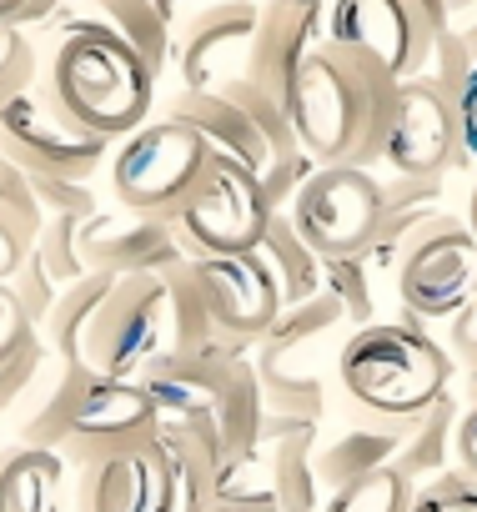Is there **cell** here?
<instances>
[{
    "label": "cell",
    "mask_w": 477,
    "mask_h": 512,
    "mask_svg": "<svg viewBox=\"0 0 477 512\" xmlns=\"http://www.w3.org/2000/svg\"><path fill=\"white\" fill-rule=\"evenodd\" d=\"M252 31H257V6H231L186 26L171 46V61L181 66V91H216L226 81H242Z\"/></svg>",
    "instance_id": "cell-17"
},
{
    "label": "cell",
    "mask_w": 477,
    "mask_h": 512,
    "mask_svg": "<svg viewBox=\"0 0 477 512\" xmlns=\"http://www.w3.org/2000/svg\"><path fill=\"white\" fill-rule=\"evenodd\" d=\"M81 241V267L86 277H131V272H166L181 267V246L171 221L156 216H81L76 226Z\"/></svg>",
    "instance_id": "cell-16"
},
{
    "label": "cell",
    "mask_w": 477,
    "mask_h": 512,
    "mask_svg": "<svg viewBox=\"0 0 477 512\" xmlns=\"http://www.w3.org/2000/svg\"><path fill=\"white\" fill-rule=\"evenodd\" d=\"M36 231H41V216L31 211H16L0 201V287H6L26 262H31V246H36Z\"/></svg>",
    "instance_id": "cell-28"
},
{
    "label": "cell",
    "mask_w": 477,
    "mask_h": 512,
    "mask_svg": "<svg viewBox=\"0 0 477 512\" xmlns=\"http://www.w3.org/2000/svg\"><path fill=\"white\" fill-rule=\"evenodd\" d=\"M407 512H477V477H467L457 467H442L437 477L412 487Z\"/></svg>",
    "instance_id": "cell-27"
},
{
    "label": "cell",
    "mask_w": 477,
    "mask_h": 512,
    "mask_svg": "<svg viewBox=\"0 0 477 512\" xmlns=\"http://www.w3.org/2000/svg\"><path fill=\"white\" fill-rule=\"evenodd\" d=\"M397 297L412 317H457L477 297V236L457 216L422 226L397 256Z\"/></svg>",
    "instance_id": "cell-10"
},
{
    "label": "cell",
    "mask_w": 477,
    "mask_h": 512,
    "mask_svg": "<svg viewBox=\"0 0 477 512\" xmlns=\"http://www.w3.org/2000/svg\"><path fill=\"white\" fill-rule=\"evenodd\" d=\"M257 256L272 267V277H277V287H282V302L287 307H302L307 297H317V272H322V262L297 241V231L272 211V226H267V236H262V246H257Z\"/></svg>",
    "instance_id": "cell-22"
},
{
    "label": "cell",
    "mask_w": 477,
    "mask_h": 512,
    "mask_svg": "<svg viewBox=\"0 0 477 512\" xmlns=\"http://www.w3.org/2000/svg\"><path fill=\"white\" fill-rule=\"evenodd\" d=\"M472 6H477V0H447V16H452V21H457V16H467V11H472Z\"/></svg>",
    "instance_id": "cell-36"
},
{
    "label": "cell",
    "mask_w": 477,
    "mask_h": 512,
    "mask_svg": "<svg viewBox=\"0 0 477 512\" xmlns=\"http://www.w3.org/2000/svg\"><path fill=\"white\" fill-rule=\"evenodd\" d=\"M337 377L357 407L407 422L447 397L452 357L407 322H367L337 347Z\"/></svg>",
    "instance_id": "cell-4"
},
{
    "label": "cell",
    "mask_w": 477,
    "mask_h": 512,
    "mask_svg": "<svg viewBox=\"0 0 477 512\" xmlns=\"http://www.w3.org/2000/svg\"><path fill=\"white\" fill-rule=\"evenodd\" d=\"M287 226L317 262L367 256L382 231V181L362 166H312L292 191Z\"/></svg>",
    "instance_id": "cell-8"
},
{
    "label": "cell",
    "mask_w": 477,
    "mask_h": 512,
    "mask_svg": "<svg viewBox=\"0 0 477 512\" xmlns=\"http://www.w3.org/2000/svg\"><path fill=\"white\" fill-rule=\"evenodd\" d=\"M76 512H181L171 452L151 437L76 467Z\"/></svg>",
    "instance_id": "cell-12"
},
{
    "label": "cell",
    "mask_w": 477,
    "mask_h": 512,
    "mask_svg": "<svg viewBox=\"0 0 477 512\" xmlns=\"http://www.w3.org/2000/svg\"><path fill=\"white\" fill-rule=\"evenodd\" d=\"M0 156L36 181H91L101 156H111V141L76 131L31 86L16 101L0 106Z\"/></svg>",
    "instance_id": "cell-11"
},
{
    "label": "cell",
    "mask_w": 477,
    "mask_h": 512,
    "mask_svg": "<svg viewBox=\"0 0 477 512\" xmlns=\"http://www.w3.org/2000/svg\"><path fill=\"white\" fill-rule=\"evenodd\" d=\"M397 86L402 81H392L377 61L322 41L317 51L302 56L282 96L297 151L317 166L372 171V161L382 156V131H387Z\"/></svg>",
    "instance_id": "cell-2"
},
{
    "label": "cell",
    "mask_w": 477,
    "mask_h": 512,
    "mask_svg": "<svg viewBox=\"0 0 477 512\" xmlns=\"http://www.w3.org/2000/svg\"><path fill=\"white\" fill-rule=\"evenodd\" d=\"M457 116H452V96L432 81V76H412L397 86L387 131H382V156L397 176L407 181H427L442 176L457 156Z\"/></svg>",
    "instance_id": "cell-13"
},
{
    "label": "cell",
    "mask_w": 477,
    "mask_h": 512,
    "mask_svg": "<svg viewBox=\"0 0 477 512\" xmlns=\"http://www.w3.org/2000/svg\"><path fill=\"white\" fill-rule=\"evenodd\" d=\"M91 6H96V21H101L106 31H116V36L151 66V76L166 71V61H171V31L161 26V16H156L151 0H91Z\"/></svg>",
    "instance_id": "cell-21"
},
{
    "label": "cell",
    "mask_w": 477,
    "mask_h": 512,
    "mask_svg": "<svg viewBox=\"0 0 477 512\" xmlns=\"http://www.w3.org/2000/svg\"><path fill=\"white\" fill-rule=\"evenodd\" d=\"M467 231L477 236V186H472V201H467Z\"/></svg>",
    "instance_id": "cell-37"
},
{
    "label": "cell",
    "mask_w": 477,
    "mask_h": 512,
    "mask_svg": "<svg viewBox=\"0 0 477 512\" xmlns=\"http://www.w3.org/2000/svg\"><path fill=\"white\" fill-rule=\"evenodd\" d=\"M211 342L216 337L191 297L186 262H181L166 272L111 277L81 332L76 362L116 382H146L176 362H191Z\"/></svg>",
    "instance_id": "cell-1"
},
{
    "label": "cell",
    "mask_w": 477,
    "mask_h": 512,
    "mask_svg": "<svg viewBox=\"0 0 477 512\" xmlns=\"http://www.w3.org/2000/svg\"><path fill=\"white\" fill-rule=\"evenodd\" d=\"M151 6H156V16H161V26L171 31V46H176V36L186 26H196L216 11H231V6H257V0H151Z\"/></svg>",
    "instance_id": "cell-29"
},
{
    "label": "cell",
    "mask_w": 477,
    "mask_h": 512,
    "mask_svg": "<svg viewBox=\"0 0 477 512\" xmlns=\"http://www.w3.org/2000/svg\"><path fill=\"white\" fill-rule=\"evenodd\" d=\"M327 46L357 51L377 61L392 81H412L432 51L407 0H332L327 6Z\"/></svg>",
    "instance_id": "cell-14"
},
{
    "label": "cell",
    "mask_w": 477,
    "mask_h": 512,
    "mask_svg": "<svg viewBox=\"0 0 477 512\" xmlns=\"http://www.w3.org/2000/svg\"><path fill=\"white\" fill-rule=\"evenodd\" d=\"M66 462L51 447L0 452V512H61Z\"/></svg>",
    "instance_id": "cell-18"
},
{
    "label": "cell",
    "mask_w": 477,
    "mask_h": 512,
    "mask_svg": "<svg viewBox=\"0 0 477 512\" xmlns=\"http://www.w3.org/2000/svg\"><path fill=\"white\" fill-rule=\"evenodd\" d=\"M272 497L277 512H317L327 502V487L317 477V432L307 422H282L272 452Z\"/></svg>",
    "instance_id": "cell-19"
},
{
    "label": "cell",
    "mask_w": 477,
    "mask_h": 512,
    "mask_svg": "<svg viewBox=\"0 0 477 512\" xmlns=\"http://www.w3.org/2000/svg\"><path fill=\"white\" fill-rule=\"evenodd\" d=\"M26 6H31V0H0V26H16Z\"/></svg>",
    "instance_id": "cell-35"
},
{
    "label": "cell",
    "mask_w": 477,
    "mask_h": 512,
    "mask_svg": "<svg viewBox=\"0 0 477 512\" xmlns=\"http://www.w3.org/2000/svg\"><path fill=\"white\" fill-rule=\"evenodd\" d=\"M206 156H211V146L196 126H186L176 116L141 121L111 151V191H116L121 211L171 221L176 206L191 196Z\"/></svg>",
    "instance_id": "cell-7"
},
{
    "label": "cell",
    "mask_w": 477,
    "mask_h": 512,
    "mask_svg": "<svg viewBox=\"0 0 477 512\" xmlns=\"http://www.w3.org/2000/svg\"><path fill=\"white\" fill-rule=\"evenodd\" d=\"M36 367H41L36 322L26 317V307L16 302L11 287H0V407H11L31 387Z\"/></svg>",
    "instance_id": "cell-20"
},
{
    "label": "cell",
    "mask_w": 477,
    "mask_h": 512,
    "mask_svg": "<svg viewBox=\"0 0 477 512\" xmlns=\"http://www.w3.org/2000/svg\"><path fill=\"white\" fill-rule=\"evenodd\" d=\"M452 417H457V407H452V397H442V402H432L422 417H407V427L417 432V437H402L397 442V457H392V472H402L407 482L412 477H437L442 467H447V442H452Z\"/></svg>",
    "instance_id": "cell-23"
},
{
    "label": "cell",
    "mask_w": 477,
    "mask_h": 512,
    "mask_svg": "<svg viewBox=\"0 0 477 512\" xmlns=\"http://www.w3.org/2000/svg\"><path fill=\"white\" fill-rule=\"evenodd\" d=\"M36 91L76 131L121 141L151 116L156 76L116 31H106L101 21H76L46 56Z\"/></svg>",
    "instance_id": "cell-3"
},
{
    "label": "cell",
    "mask_w": 477,
    "mask_h": 512,
    "mask_svg": "<svg viewBox=\"0 0 477 512\" xmlns=\"http://www.w3.org/2000/svg\"><path fill=\"white\" fill-rule=\"evenodd\" d=\"M151 432H156V412L141 382H116V377L86 372L81 362H66L56 397L26 422V447H51L61 452V462L71 457L81 467Z\"/></svg>",
    "instance_id": "cell-5"
},
{
    "label": "cell",
    "mask_w": 477,
    "mask_h": 512,
    "mask_svg": "<svg viewBox=\"0 0 477 512\" xmlns=\"http://www.w3.org/2000/svg\"><path fill=\"white\" fill-rule=\"evenodd\" d=\"M452 116H457V146L467 156H477V66L462 76V86L452 91Z\"/></svg>",
    "instance_id": "cell-30"
},
{
    "label": "cell",
    "mask_w": 477,
    "mask_h": 512,
    "mask_svg": "<svg viewBox=\"0 0 477 512\" xmlns=\"http://www.w3.org/2000/svg\"><path fill=\"white\" fill-rule=\"evenodd\" d=\"M186 282H191V297H196L211 337L231 342V347H257L272 332V322L287 312L282 287L257 251H247V256H191Z\"/></svg>",
    "instance_id": "cell-9"
},
{
    "label": "cell",
    "mask_w": 477,
    "mask_h": 512,
    "mask_svg": "<svg viewBox=\"0 0 477 512\" xmlns=\"http://www.w3.org/2000/svg\"><path fill=\"white\" fill-rule=\"evenodd\" d=\"M41 76V61H36V46L21 26H0V106L16 101L21 91H31Z\"/></svg>",
    "instance_id": "cell-26"
},
{
    "label": "cell",
    "mask_w": 477,
    "mask_h": 512,
    "mask_svg": "<svg viewBox=\"0 0 477 512\" xmlns=\"http://www.w3.org/2000/svg\"><path fill=\"white\" fill-rule=\"evenodd\" d=\"M407 502H412V482L392 467H377L332 487L317 512H407Z\"/></svg>",
    "instance_id": "cell-24"
},
{
    "label": "cell",
    "mask_w": 477,
    "mask_h": 512,
    "mask_svg": "<svg viewBox=\"0 0 477 512\" xmlns=\"http://www.w3.org/2000/svg\"><path fill=\"white\" fill-rule=\"evenodd\" d=\"M447 31H452V36H457V41L467 46V56L477 61V6H472V11L462 16V26H447Z\"/></svg>",
    "instance_id": "cell-34"
},
{
    "label": "cell",
    "mask_w": 477,
    "mask_h": 512,
    "mask_svg": "<svg viewBox=\"0 0 477 512\" xmlns=\"http://www.w3.org/2000/svg\"><path fill=\"white\" fill-rule=\"evenodd\" d=\"M322 41H327V0H257V31H252L242 81L282 101L292 71Z\"/></svg>",
    "instance_id": "cell-15"
},
{
    "label": "cell",
    "mask_w": 477,
    "mask_h": 512,
    "mask_svg": "<svg viewBox=\"0 0 477 512\" xmlns=\"http://www.w3.org/2000/svg\"><path fill=\"white\" fill-rule=\"evenodd\" d=\"M272 226V201L262 191V181L221 151L206 156L191 196L176 206L171 216V231H176V246L191 256H247L262 246Z\"/></svg>",
    "instance_id": "cell-6"
},
{
    "label": "cell",
    "mask_w": 477,
    "mask_h": 512,
    "mask_svg": "<svg viewBox=\"0 0 477 512\" xmlns=\"http://www.w3.org/2000/svg\"><path fill=\"white\" fill-rule=\"evenodd\" d=\"M452 447H457V472L477 477V407L462 412V422H457V432H452Z\"/></svg>",
    "instance_id": "cell-32"
},
{
    "label": "cell",
    "mask_w": 477,
    "mask_h": 512,
    "mask_svg": "<svg viewBox=\"0 0 477 512\" xmlns=\"http://www.w3.org/2000/svg\"><path fill=\"white\" fill-rule=\"evenodd\" d=\"M447 347H452L447 357H462V362L477 372V297L452 317V337H447Z\"/></svg>",
    "instance_id": "cell-31"
},
{
    "label": "cell",
    "mask_w": 477,
    "mask_h": 512,
    "mask_svg": "<svg viewBox=\"0 0 477 512\" xmlns=\"http://www.w3.org/2000/svg\"><path fill=\"white\" fill-rule=\"evenodd\" d=\"M327 272V297L342 307V317L352 327H367L372 322V292H367V256H352V262H322Z\"/></svg>",
    "instance_id": "cell-25"
},
{
    "label": "cell",
    "mask_w": 477,
    "mask_h": 512,
    "mask_svg": "<svg viewBox=\"0 0 477 512\" xmlns=\"http://www.w3.org/2000/svg\"><path fill=\"white\" fill-rule=\"evenodd\" d=\"M407 11H412V21L422 26V36H427V41H437V36L452 26L447 0H407Z\"/></svg>",
    "instance_id": "cell-33"
}]
</instances>
